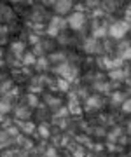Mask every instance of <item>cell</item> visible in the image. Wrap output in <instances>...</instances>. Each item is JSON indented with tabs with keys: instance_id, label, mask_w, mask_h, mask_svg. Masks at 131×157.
I'll return each instance as SVG.
<instances>
[{
	"instance_id": "cell-1",
	"label": "cell",
	"mask_w": 131,
	"mask_h": 157,
	"mask_svg": "<svg viewBox=\"0 0 131 157\" xmlns=\"http://www.w3.org/2000/svg\"><path fill=\"white\" fill-rule=\"evenodd\" d=\"M128 30H129V23L126 21V19H119V21H114L108 26V35H110L112 39L119 40L128 33Z\"/></svg>"
},
{
	"instance_id": "cell-2",
	"label": "cell",
	"mask_w": 131,
	"mask_h": 157,
	"mask_svg": "<svg viewBox=\"0 0 131 157\" xmlns=\"http://www.w3.org/2000/svg\"><path fill=\"white\" fill-rule=\"evenodd\" d=\"M67 26V21L63 19L61 16H52L49 25H47V35H51V37H58L60 32Z\"/></svg>"
},
{
	"instance_id": "cell-3",
	"label": "cell",
	"mask_w": 131,
	"mask_h": 157,
	"mask_svg": "<svg viewBox=\"0 0 131 157\" xmlns=\"http://www.w3.org/2000/svg\"><path fill=\"white\" fill-rule=\"evenodd\" d=\"M67 25H68L72 30H82V26L86 25V14L84 12H80V11H77V12H72L68 16V19H67Z\"/></svg>"
},
{
	"instance_id": "cell-4",
	"label": "cell",
	"mask_w": 131,
	"mask_h": 157,
	"mask_svg": "<svg viewBox=\"0 0 131 157\" xmlns=\"http://www.w3.org/2000/svg\"><path fill=\"white\" fill-rule=\"evenodd\" d=\"M52 7H54V11H56V14L60 16V14H67V12L72 11V7H74V4L70 2V0H61V2H54L52 4Z\"/></svg>"
},
{
	"instance_id": "cell-5",
	"label": "cell",
	"mask_w": 131,
	"mask_h": 157,
	"mask_svg": "<svg viewBox=\"0 0 131 157\" xmlns=\"http://www.w3.org/2000/svg\"><path fill=\"white\" fill-rule=\"evenodd\" d=\"M102 105H103L102 96L93 94V96H87V98H86V108H87V110H91V108H100Z\"/></svg>"
},
{
	"instance_id": "cell-6",
	"label": "cell",
	"mask_w": 131,
	"mask_h": 157,
	"mask_svg": "<svg viewBox=\"0 0 131 157\" xmlns=\"http://www.w3.org/2000/svg\"><path fill=\"white\" fill-rule=\"evenodd\" d=\"M84 51L86 52H98V51H102V47H100V44H98V40L91 37V39H86Z\"/></svg>"
},
{
	"instance_id": "cell-7",
	"label": "cell",
	"mask_w": 131,
	"mask_h": 157,
	"mask_svg": "<svg viewBox=\"0 0 131 157\" xmlns=\"http://www.w3.org/2000/svg\"><path fill=\"white\" fill-rule=\"evenodd\" d=\"M11 51H12L14 56L21 59V58H23V52H25V44L21 42V40H14V42L11 44Z\"/></svg>"
},
{
	"instance_id": "cell-8",
	"label": "cell",
	"mask_w": 131,
	"mask_h": 157,
	"mask_svg": "<svg viewBox=\"0 0 131 157\" xmlns=\"http://www.w3.org/2000/svg\"><path fill=\"white\" fill-rule=\"evenodd\" d=\"M108 75H110V78H112V80H117V82H119V80L126 78L128 72H126V70H122V68H114V70H110V73H108Z\"/></svg>"
},
{
	"instance_id": "cell-9",
	"label": "cell",
	"mask_w": 131,
	"mask_h": 157,
	"mask_svg": "<svg viewBox=\"0 0 131 157\" xmlns=\"http://www.w3.org/2000/svg\"><path fill=\"white\" fill-rule=\"evenodd\" d=\"M107 33H108V26H105V25H100V26H94L91 37L98 40V39H102V37H105Z\"/></svg>"
},
{
	"instance_id": "cell-10",
	"label": "cell",
	"mask_w": 131,
	"mask_h": 157,
	"mask_svg": "<svg viewBox=\"0 0 131 157\" xmlns=\"http://www.w3.org/2000/svg\"><path fill=\"white\" fill-rule=\"evenodd\" d=\"M21 61L26 67H32V65H37V56H35V52H25L23 58H21Z\"/></svg>"
},
{
	"instance_id": "cell-11",
	"label": "cell",
	"mask_w": 131,
	"mask_h": 157,
	"mask_svg": "<svg viewBox=\"0 0 131 157\" xmlns=\"http://www.w3.org/2000/svg\"><path fill=\"white\" fill-rule=\"evenodd\" d=\"M35 129H37V126H35L32 121H25V122H21V131L26 133V135H32Z\"/></svg>"
},
{
	"instance_id": "cell-12",
	"label": "cell",
	"mask_w": 131,
	"mask_h": 157,
	"mask_svg": "<svg viewBox=\"0 0 131 157\" xmlns=\"http://www.w3.org/2000/svg\"><path fill=\"white\" fill-rule=\"evenodd\" d=\"M37 131H39V135L42 136V138H49V136H51V129H49L47 124H40V126H37Z\"/></svg>"
},
{
	"instance_id": "cell-13",
	"label": "cell",
	"mask_w": 131,
	"mask_h": 157,
	"mask_svg": "<svg viewBox=\"0 0 131 157\" xmlns=\"http://www.w3.org/2000/svg\"><path fill=\"white\" fill-rule=\"evenodd\" d=\"M58 89L63 91V93H70V82L67 78H58Z\"/></svg>"
},
{
	"instance_id": "cell-14",
	"label": "cell",
	"mask_w": 131,
	"mask_h": 157,
	"mask_svg": "<svg viewBox=\"0 0 131 157\" xmlns=\"http://www.w3.org/2000/svg\"><path fill=\"white\" fill-rule=\"evenodd\" d=\"M16 117L17 119H21V121H30V112H28V108H17L16 110Z\"/></svg>"
},
{
	"instance_id": "cell-15",
	"label": "cell",
	"mask_w": 131,
	"mask_h": 157,
	"mask_svg": "<svg viewBox=\"0 0 131 157\" xmlns=\"http://www.w3.org/2000/svg\"><path fill=\"white\" fill-rule=\"evenodd\" d=\"M110 98H112V103H114V105H117V103H121V105H122V103H124V94H122L121 91L112 93V94H110Z\"/></svg>"
},
{
	"instance_id": "cell-16",
	"label": "cell",
	"mask_w": 131,
	"mask_h": 157,
	"mask_svg": "<svg viewBox=\"0 0 131 157\" xmlns=\"http://www.w3.org/2000/svg\"><path fill=\"white\" fill-rule=\"evenodd\" d=\"M46 103L49 105V107H60V105H61V101L58 100V98H54V96H49V98L46 100Z\"/></svg>"
},
{
	"instance_id": "cell-17",
	"label": "cell",
	"mask_w": 131,
	"mask_h": 157,
	"mask_svg": "<svg viewBox=\"0 0 131 157\" xmlns=\"http://www.w3.org/2000/svg\"><path fill=\"white\" fill-rule=\"evenodd\" d=\"M28 105L30 107H37L39 105V98L35 94H28Z\"/></svg>"
},
{
	"instance_id": "cell-18",
	"label": "cell",
	"mask_w": 131,
	"mask_h": 157,
	"mask_svg": "<svg viewBox=\"0 0 131 157\" xmlns=\"http://www.w3.org/2000/svg\"><path fill=\"white\" fill-rule=\"evenodd\" d=\"M122 112H124V113H131V98H129V100H124V103H122Z\"/></svg>"
},
{
	"instance_id": "cell-19",
	"label": "cell",
	"mask_w": 131,
	"mask_h": 157,
	"mask_svg": "<svg viewBox=\"0 0 131 157\" xmlns=\"http://www.w3.org/2000/svg\"><path fill=\"white\" fill-rule=\"evenodd\" d=\"M121 58H122V61H124V59H126V61H128V59H131V45H129V47H128L126 51H122Z\"/></svg>"
},
{
	"instance_id": "cell-20",
	"label": "cell",
	"mask_w": 131,
	"mask_h": 157,
	"mask_svg": "<svg viewBox=\"0 0 131 157\" xmlns=\"http://www.w3.org/2000/svg\"><path fill=\"white\" fill-rule=\"evenodd\" d=\"M9 112V103H6V100L0 101V113H6Z\"/></svg>"
},
{
	"instance_id": "cell-21",
	"label": "cell",
	"mask_w": 131,
	"mask_h": 157,
	"mask_svg": "<svg viewBox=\"0 0 131 157\" xmlns=\"http://www.w3.org/2000/svg\"><path fill=\"white\" fill-rule=\"evenodd\" d=\"M46 65H47V59H40V61H37V67H39V70H42V68H46Z\"/></svg>"
},
{
	"instance_id": "cell-22",
	"label": "cell",
	"mask_w": 131,
	"mask_h": 157,
	"mask_svg": "<svg viewBox=\"0 0 131 157\" xmlns=\"http://www.w3.org/2000/svg\"><path fill=\"white\" fill-rule=\"evenodd\" d=\"M51 59L52 61H60V59H65V56H63V54H51Z\"/></svg>"
},
{
	"instance_id": "cell-23",
	"label": "cell",
	"mask_w": 131,
	"mask_h": 157,
	"mask_svg": "<svg viewBox=\"0 0 131 157\" xmlns=\"http://www.w3.org/2000/svg\"><path fill=\"white\" fill-rule=\"evenodd\" d=\"M46 157H56V150H54V148H47V150H46Z\"/></svg>"
},
{
	"instance_id": "cell-24",
	"label": "cell",
	"mask_w": 131,
	"mask_h": 157,
	"mask_svg": "<svg viewBox=\"0 0 131 157\" xmlns=\"http://www.w3.org/2000/svg\"><path fill=\"white\" fill-rule=\"evenodd\" d=\"M74 157H84V150H82V148H77V150H75L74 148Z\"/></svg>"
},
{
	"instance_id": "cell-25",
	"label": "cell",
	"mask_w": 131,
	"mask_h": 157,
	"mask_svg": "<svg viewBox=\"0 0 131 157\" xmlns=\"http://www.w3.org/2000/svg\"><path fill=\"white\" fill-rule=\"evenodd\" d=\"M30 42L32 44H39V37L37 35H30Z\"/></svg>"
},
{
	"instance_id": "cell-26",
	"label": "cell",
	"mask_w": 131,
	"mask_h": 157,
	"mask_svg": "<svg viewBox=\"0 0 131 157\" xmlns=\"http://www.w3.org/2000/svg\"><path fill=\"white\" fill-rule=\"evenodd\" d=\"M128 133H129V135H131V121H129V122H128Z\"/></svg>"
},
{
	"instance_id": "cell-27",
	"label": "cell",
	"mask_w": 131,
	"mask_h": 157,
	"mask_svg": "<svg viewBox=\"0 0 131 157\" xmlns=\"http://www.w3.org/2000/svg\"><path fill=\"white\" fill-rule=\"evenodd\" d=\"M2 63L4 61H2V51H0V65H2Z\"/></svg>"
},
{
	"instance_id": "cell-28",
	"label": "cell",
	"mask_w": 131,
	"mask_h": 157,
	"mask_svg": "<svg viewBox=\"0 0 131 157\" xmlns=\"http://www.w3.org/2000/svg\"><path fill=\"white\" fill-rule=\"evenodd\" d=\"M128 82H129V86H131V78H129V80H128Z\"/></svg>"
},
{
	"instance_id": "cell-29",
	"label": "cell",
	"mask_w": 131,
	"mask_h": 157,
	"mask_svg": "<svg viewBox=\"0 0 131 157\" xmlns=\"http://www.w3.org/2000/svg\"><path fill=\"white\" fill-rule=\"evenodd\" d=\"M122 157H131V155H122Z\"/></svg>"
},
{
	"instance_id": "cell-30",
	"label": "cell",
	"mask_w": 131,
	"mask_h": 157,
	"mask_svg": "<svg viewBox=\"0 0 131 157\" xmlns=\"http://www.w3.org/2000/svg\"><path fill=\"white\" fill-rule=\"evenodd\" d=\"M91 157H93V155H91Z\"/></svg>"
}]
</instances>
